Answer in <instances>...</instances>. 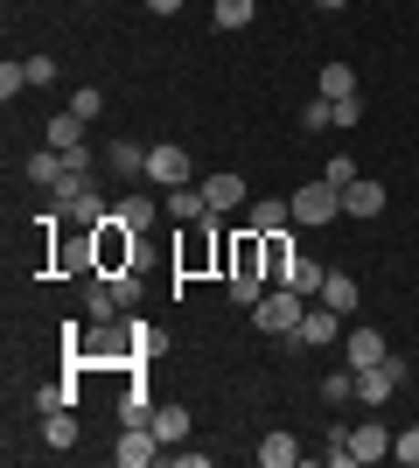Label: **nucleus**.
Listing matches in <instances>:
<instances>
[{"label": "nucleus", "instance_id": "obj_23", "mask_svg": "<svg viewBox=\"0 0 419 468\" xmlns=\"http://www.w3.org/2000/svg\"><path fill=\"white\" fill-rule=\"evenodd\" d=\"M259 462H266V468H294V462H300L294 433H266V441H259Z\"/></svg>", "mask_w": 419, "mask_h": 468}, {"label": "nucleus", "instance_id": "obj_19", "mask_svg": "<svg viewBox=\"0 0 419 468\" xmlns=\"http://www.w3.org/2000/svg\"><path fill=\"white\" fill-rule=\"evenodd\" d=\"M84 126H91V119L57 112V119H49V140H42V147H63V154H70V147H84Z\"/></svg>", "mask_w": 419, "mask_h": 468}, {"label": "nucleus", "instance_id": "obj_3", "mask_svg": "<svg viewBox=\"0 0 419 468\" xmlns=\"http://www.w3.org/2000/svg\"><path fill=\"white\" fill-rule=\"evenodd\" d=\"M336 217H342V189L329 176H315V182L294 189V224H336Z\"/></svg>", "mask_w": 419, "mask_h": 468}, {"label": "nucleus", "instance_id": "obj_21", "mask_svg": "<svg viewBox=\"0 0 419 468\" xmlns=\"http://www.w3.org/2000/svg\"><path fill=\"white\" fill-rule=\"evenodd\" d=\"M105 161H112L120 176H147V147H140V140H112V147H105Z\"/></svg>", "mask_w": 419, "mask_h": 468}, {"label": "nucleus", "instance_id": "obj_10", "mask_svg": "<svg viewBox=\"0 0 419 468\" xmlns=\"http://www.w3.org/2000/svg\"><path fill=\"white\" fill-rule=\"evenodd\" d=\"M315 301H329V308H336L342 322H350V314H357V301H363V287H357L350 273H336V266H329V280H321V293H315Z\"/></svg>", "mask_w": 419, "mask_h": 468}, {"label": "nucleus", "instance_id": "obj_22", "mask_svg": "<svg viewBox=\"0 0 419 468\" xmlns=\"http://www.w3.org/2000/svg\"><path fill=\"white\" fill-rule=\"evenodd\" d=\"M287 266H294V238L273 231V238H266V280L279 287V280H287Z\"/></svg>", "mask_w": 419, "mask_h": 468}, {"label": "nucleus", "instance_id": "obj_36", "mask_svg": "<svg viewBox=\"0 0 419 468\" xmlns=\"http://www.w3.org/2000/svg\"><path fill=\"white\" fill-rule=\"evenodd\" d=\"M147 7H154V15H175V7H182V0H147Z\"/></svg>", "mask_w": 419, "mask_h": 468}, {"label": "nucleus", "instance_id": "obj_14", "mask_svg": "<svg viewBox=\"0 0 419 468\" xmlns=\"http://www.w3.org/2000/svg\"><path fill=\"white\" fill-rule=\"evenodd\" d=\"M321 280H329V266H321V259H308V252H294V266H287V280H279V287H294V293H308V301H315Z\"/></svg>", "mask_w": 419, "mask_h": 468}, {"label": "nucleus", "instance_id": "obj_5", "mask_svg": "<svg viewBox=\"0 0 419 468\" xmlns=\"http://www.w3.org/2000/svg\"><path fill=\"white\" fill-rule=\"evenodd\" d=\"M154 454H161V433L147 427V420H133V427L120 433V448H112V462H120V468H147Z\"/></svg>", "mask_w": 419, "mask_h": 468}, {"label": "nucleus", "instance_id": "obj_2", "mask_svg": "<svg viewBox=\"0 0 419 468\" xmlns=\"http://www.w3.org/2000/svg\"><path fill=\"white\" fill-rule=\"evenodd\" d=\"M133 252H140V231L120 224V217H105L99 231H91V259H99V273H133Z\"/></svg>", "mask_w": 419, "mask_h": 468}, {"label": "nucleus", "instance_id": "obj_35", "mask_svg": "<svg viewBox=\"0 0 419 468\" xmlns=\"http://www.w3.org/2000/svg\"><path fill=\"white\" fill-rule=\"evenodd\" d=\"M105 280L120 287V301H126V308H133V301H140V280H133V273H105Z\"/></svg>", "mask_w": 419, "mask_h": 468}, {"label": "nucleus", "instance_id": "obj_25", "mask_svg": "<svg viewBox=\"0 0 419 468\" xmlns=\"http://www.w3.org/2000/svg\"><path fill=\"white\" fill-rule=\"evenodd\" d=\"M252 15H259V0H217V7H210V21H217V28H245Z\"/></svg>", "mask_w": 419, "mask_h": 468}, {"label": "nucleus", "instance_id": "obj_27", "mask_svg": "<svg viewBox=\"0 0 419 468\" xmlns=\"http://www.w3.org/2000/svg\"><path fill=\"white\" fill-rule=\"evenodd\" d=\"M120 412H126V427H133V420H154V399H147V391H140L133 378H126V399H120Z\"/></svg>", "mask_w": 419, "mask_h": 468}, {"label": "nucleus", "instance_id": "obj_29", "mask_svg": "<svg viewBox=\"0 0 419 468\" xmlns=\"http://www.w3.org/2000/svg\"><path fill=\"white\" fill-rule=\"evenodd\" d=\"M70 112H78V119H99V112H105V91H99V84H84V91H70Z\"/></svg>", "mask_w": 419, "mask_h": 468}, {"label": "nucleus", "instance_id": "obj_24", "mask_svg": "<svg viewBox=\"0 0 419 468\" xmlns=\"http://www.w3.org/2000/svg\"><path fill=\"white\" fill-rule=\"evenodd\" d=\"M42 441L49 448H78V420L70 412H42Z\"/></svg>", "mask_w": 419, "mask_h": 468}, {"label": "nucleus", "instance_id": "obj_20", "mask_svg": "<svg viewBox=\"0 0 419 468\" xmlns=\"http://www.w3.org/2000/svg\"><path fill=\"white\" fill-rule=\"evenodd\" d=\"M112 217H120V224H133V231H140V224H154V196H147V189H126L120 203H112Z\"/></svg>", "mask_w": 419, "mask_h": 468}, {"label": "nucleus", "instance_id": "obj_32", "mask_svg": "<svg viewBox=\"0 0 419 468\" xmlns=\"http://www.w3.org/2000/svg\"><path fill=\"white\" fill-rule=\"evenodd\" d=\"M392 454H399V462H405V468H419V427H405V433H399V441H392Z\"/></svg>", "mask_w": 419, "mask_h": 468}, {"label": "nucleus", "instance_id": "obj_1", "mask_svg": "<svg viewBox=\"0 0 419 468\" xmlns=\"http://www.w3.org/2000/svg\"><path fill=\"white\" fill-rule=\"evenodd\" d=\"M300 314H308V293L294 287H266L259 308H252V322H259V335H300Z\"/></svg>", "mask_w": 419, "mask_h": 468}, {"label": "nucleus", "instance_id": "obj_37", "mask_svg": "<svg viewBox=\"0 0 419 468\" xmlns=\"http://www.w3.org/2000/svg\"><path fill=\"white\" fill-rule=\"evenodd\" d=\"M315 7H350V0H315Z\"/></svg>", "mask_w": 419, "mask_h": 468}, {"label": "nucleus", "instance_id": "obj_9", "mask_svg": "<svg viewBox=\"0 0 419 468\" xmlns=\"http://www.w3.org/2000/svg\"><path fill=\"white\" fill-rule=\"evenodd\" d=\"M287 217H294V203H279V196H259V203L245 210V231L273 238V231H287Z\"/></svg>", "mask_w": 419, "mask_h": 468}, {"label": "nucleus", "instance_id": "obj_26", "mask_svg": "<svg viewBox=\"0 0 419 468\" xmlns=\"http://www.w3.org/2000/svg\"><path fill=\"white\" fill-rule=\"evenodd\" d=\"M321 126H336V105H329V98H308V105H300V133H321Z\"/></svg>", "mask_w": 419, "mask_h": 468}, {"label": "nucleus", "instance_id": "obj_17", "mask_svg": "<svg viewBox=\"0 0 419 468\" xmlns=\"http://www.w3.org/2000/svg\"><path fill=\"white\" fill-rule=\"evenodd\" d=\"M203 196H210V210H238V203H245V182L238 176H203Z\"/></svg>", "mask_w": 419, "mask_h": 468}, {"label": "nucleus", "instance_id": "obj_6", "mask_svg": "<svg viewBox=\"0 0 419 468\" xmlns=\"http://www.w3.org/2000/svg\"><path fill=\"white\" fill-rule=\"evenodd\" d=\"M300 343H308V350H321V343H342V314L329 308V301H315V308L300 314Z\"/></svg>", "mask_w": 419, "mask_h": 468}, {"label": "nucleus", "instance_id": "obj_4", "mask_svg": "<svg viewBox=\"0 0 419 468\" xmlns=\"http://www.w3.org/2000/svg\"><path fill=\"white\" fill-rule=\"evenodd\" d=\"M399 385H405V356H384V364H363L357 371V399L363 406H384Z\"/></svg>", "mask_w": 419, "mask_h": 468}, {"label": "nucleus", "instance_id": "obj_8", "mask_svg": "<svg viewBox=\"0 0 419 468\" xmlns=\"http://www.w3.org/2000/svg\"><path fill=\"white\" fill-rule=\"evenodd\" d=\"M168 217H175V224H203V217H217V210H210L203 182H182V189H168Z\"/></svg>", "mask_w": 419, "mask_h": 468}, {"label": "nucleus", "instance_id": "obj_11", "mask_svg": "<svg viewBox=\"0 0 419 468\" xmlns=\"http://www.w3.org/2000/svg\"><path fill=\"white\" fill-rule=\"evenodd\" d=\"M384 454H392V433H384L378 420L350 427V462H384Z\"/></svg>", "mask_w": 419, "mask_h": 468}, {"label": "nucleus", "instance_id": "obj_18", "mask_svg": "<svg viewBox=\"0 0 419 468\" xmlns=\"http://www.w3.org/2000/svg\"><path fill=\"white\" fill-rule=\"evenodd\" d=\"M321 98H329V105L357 98V70H350V63H321Z\"/></svg>", "mask_w": 419, "mask_h": 468}, {"label": "nucleus", "instance_id": "obj_15", "mask_svg": "<svg viewBox=\"0 0 419 468\" xmlns=\"http://www.w3.org/2000/svg\"><path fill=\"white\" fill-rule=\"evenodd\" d=\"M147 427L161 433V448H175V441H189V406H154Z\"/></svg>", "mask_w": 419, "mask_h": 468}, {"label": "nucleus", "instance_id": "obj_12", "mask_svg": "<svg viewBox=\"0 0 419 468\" xmlns=\"http://www.w3.org/2000/svg\"><path fill=\"white\" fill-rule=\"evenodd\" d=\"M378 210H384V182L357 176L350 189H342V217H378Z\"/></svg>", "mask_w": 419, "mask_h": 468}, {"label": "nucleus", "instance_id": "obj_30", "mask_svg": "<svg viewBox=\"0 0 419 468\" xmlns=\"http://www.w3.org/2000/svg\"><path fill=\"white\" fill-rule=\"evenodd\" d=\"M321 399H329V406H342V399H357V371H336L329 385H321Z\"/></svg>", "mask_w": 419, "mask_h": 468}, {"label": "nucleus", "instance_id": "obj_31", "mask_svg": "<svg viewBox=\"0 0 419 468\" xmlns=\"http://www.w3.org/2000/svg\"><path fill=\"white\" fill-rule=\"evenodd\" d=\"M63 406H70V391H63V385H36V412H63Z\"/></svg>", "mask_w": 419, "mask_h": 468}, {"label": "nucleus", "instance_id": "obj_13", "mask_svg": "<svg viewBox=\"0 0 419 468\" xmlns=\"http://www.w3.org/2000/svg\"><path fill=\"white\" fill-rule=\"evenodd\" d=\"M342 343H350V371H363V364H384V329H350L342 335Z\"/></svg>", "mask_w": 419, "mask_h": 468}, {"label": "nucleus", "instance_id": "obj_28", "mask_svg": "<svg viewBox=\"0 0 419 468\" xmlns=\"http://www.w3.org/2000/svg\"><path fill=\"white\" fill-rule=\"evenodd\" d=\"M15 91H28V63H0V98H7V105H15Z\"/></svg>", "mask_w": 419, "mask_h": 468}, {"label": "nucleus", "instance_id": "obj_7", "mask_svg": "<svg viewBox=\"0 0 419 468\" xmlns=\"http://www.w3.org/2000/svg\"><path fill=\"white\" fill-rule=\"evenodd\" d=\"M147 182L182 189V182H189V154H182V147H147Z\"/></svg>", "mask_w": 419, "mask_h": 468}, {"label": "nucleus", "instance_id": "obj_33", "mask_svg": "<svg viewBox=\"0 0 419 468\" xmlns=\"http://www.w3.org/2000/svg\"><path fill=\"white\" fill-rule=\"evenodd\" d=\"M321 176L336 182V189H350V182H357V161H350V154H336V161H329V168H321Z\"/></svg>", "mask_w": 419, "mask_h": 468}, {"label": "nucleus", "instance_id": "obj_16", "mask_svg": "<svg viewBox=\"0 0 419 468\" xmlns=\"http://www.w3.org/2000/svg\"><path fill=\"white\" fill-rule=\"evenodd\" d=\"M63 176H70V168H63V147H42V154H28V182H36V189H57Z\"/></svg>", "mask_w": 419, "mask_h": 468}, {"label": "nucleus", "instance_id": "obj_34", "mask_svg": "<svg viewBox=\"0 0 419 468\" xmlns=\"http://www.w3.org/2000/svg\"><path fill=\"white\" fill-rule=\"evenodd\" d=\"M28 63V84H57V57H21Z\"/></svg>", "mask_w": 419, "mask_h": 468}]
</instances>
